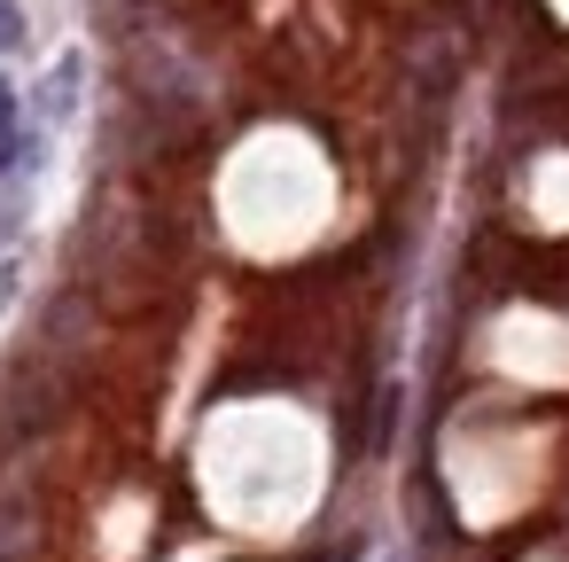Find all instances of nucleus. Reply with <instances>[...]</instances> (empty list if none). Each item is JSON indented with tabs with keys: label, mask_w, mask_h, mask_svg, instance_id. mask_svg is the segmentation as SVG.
Returning <instances> with one entry per match:
<instances>
[{
	"label": "nucleus",
	"mask_w": 569,
	"mask_h": 562,
	"mask_svg": "<svg viewBox=\"0 0 569 562\" xmlns=\"http://www.w3.org/2000/svg\"><path fill=\"white\" fill-rule=\"evenodd\" d=\"M17 157H24V141H17V87L0 79V180H9Z\"/></svg>",
	"instance_id": "1"
},
{
	"label": "nucleus",
	"mask_w": 569,
	"mask_h": 562,
	"mask_svg": "<svg viewBox=\"0 0 569 562\" xmlns=\"http://www.w3.org/2000/svg\"><path fill=\"white\" fill-rule=\"evenodd\" d=\"M0 48H24V17L9 9V0H0Z\"/></svg>",
	"instance_id": "2"
}]
</instances>
